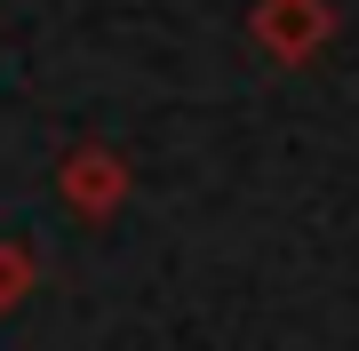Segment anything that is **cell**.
<instances>
[{
    "mask_svg": "<svg viewBox=\"0 0 359 351\" xmlns=\"http://www.w3.org/2000/svg\"><path fill=\"white\" fill-rule=\"evenodd\" d=\"M128 192H136V168H128V152L104 144V136L72 144V152L56 160V200H65L80 223H112L120 208H128Z\"/></svg>",
    "mask_w": 359,
    "mask_h": 351,
    "instance_id": "cell-1",
    "label": "cell"
},
{
    "mask_svg": "<svg viewBox=\"0 0 359 351\" xmlns=\"http://www.w3.org/2000/svg\"><path fill=\"white\" fill-rule=\"evenodd\" d=\"M248 40H256L271 64L304 72L335 40V0H256V8H248Z\"/></svg>",
    "mask_w": 359,
    "mask_h": 351,
    "instance_id": "cell-2",
    "label": "cell"
},
{
    "mask_svg": "<svg viewBox=\"0 0 359 351\" xmlns=\"http://www.w3.org/2000/svg\"><path fill=\"white\" fill-rule=\"evenodd\" d=\"M32 280H40V256L25 240H0V312H16V303L32 296Z\"/></svg>",
    "mask_w": 359,
    "mask_h": 351,
    "instance_id": "cell-3",
    "label": "cell"
}]
</instances>
